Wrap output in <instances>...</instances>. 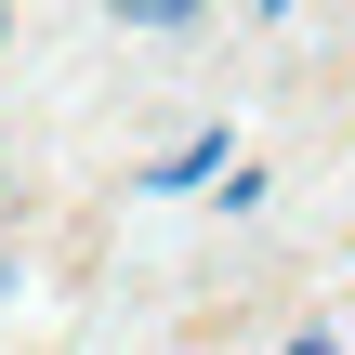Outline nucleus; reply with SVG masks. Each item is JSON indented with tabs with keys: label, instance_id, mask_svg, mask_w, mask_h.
Segmentation results:
<instances>
[{
	"label": "nucleus",
	"instance_id": "obj_1",
	"mask_svg": "<svg viewBox=\"0 0 355 355\" xmlns=\"http://www.w3.org/2000/svg\"><path fill=\"white\" fill-rule=\"evenodd\" d=\"M198 171H224V132H198V145H171V158H158L145 184H198Z\"/></svg>",
	"mask_w": 355,
	"mask_h": 355
},
{
	"label": "nucleus",
	"instance_id": "obj_2",
	"mask_svg": "<svg viewBox=\"0 0 355 355\" xmlns=\"http://www.w3.org/2000/svg\"><path fill=\"white\" fill-rule=\"evenodd\" d=\"M290 355H329V343H290Z\"/></svg>",
	"mask_w": 355,
	"mask_h": 355
},
{
	"label": "nucleus",
	"instance_id": "obj_3",
	"mask_svg": "<svg viewBox=\"0 0 355 355\" xmlns=\"http://www.w3.org/2000/svg\"><path fill=\"white\" fill-rule=\"evenodd\" d=\"M0 40H13V26H0Z\"/></svg>",
	"mask_w": 355,
	"mask_h": 355
}]
</instances>
